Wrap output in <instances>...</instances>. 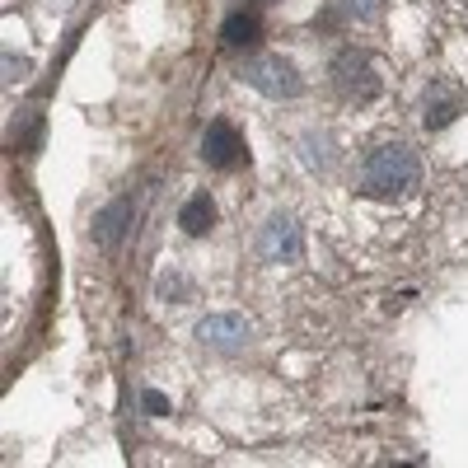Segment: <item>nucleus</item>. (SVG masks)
<instances>
[{
    "mask_svg": "<svg viewBox=\"0 0 468 468\" xmlns=\"http://www.w3.org/2000/svg\"><path fill=\"white\" fill-rule=\"evenodd\" d=\"M421 183V165H417V154L408 145H375L366 154V165H361V192L366 197H408V192H417Z\"/></svg>",
    "mask_w": 468,
    "mask_h": 468,
    "instance_id": "nucleus-1",
    "label": "nucleus"
},
{
    "mask_svg": "<svg viewBox=\"0 0 468 468\" xmlns=\"http://www.w3.org/2000/svg\"><path fill=\"white\" fill-rule=\"evenodd\" d=\"M333 85H337V94H342V99L370 103V99L379 94V75H375V61H370L366 52H356V48L337 52V61H333Z\"/></svg>",
    "mask_w": 468,
    "mask_h": 468,
    "instance_id": "nucleus-2",
    "label": "nucleus"
},
{
    "mask_svg": "<svg viewBox=\"0 0 468 468\" xmlns=\"http://www.w3.org/2000/svg\"><path fill=\"white\" fill-rule=\"evenodd\" d=\"M244 85H253L267 99H295L304 90V80L295 75V66L286 57H253L244 66Z\"/></svg>",
    "mask_w": 468,
    "mask_h": 468,
    "instance_id": "nucleus-3",
    "label": "nucleus"
},
{
    "mask_svg": "<svg viewBox=\"0 0 468 468\" xmlns=\"http://www.w3.org/2000/svg\"><path fill=\"white\" fill-rule=\"evenodd\" d=\"M258 253L267 262H300L304 258V234L291 216H271L258 234Z\"/></svg>",
    "mask_w": 468,
    "mask_h": 468,
    "instance_id": "nucleus-4",
    "label": "nucleus"
},
{
    "mask_svg": "<svg viewBox=\"0 0 468 468\" xmlns=\"http://www.w3.org/2000/svg\"><path fill=\"white\" fill-rule=\"evenodd\" d=\"M202 160L211 169H234L244 160V136L234 122H225V117H216V122H207L202 132Z\"/></svg>",
    "mask_w": 468,
    "mask_h": 468,
    "instance_id": "nucleus-5",
    "label": "nucleus"
},
{
    "mask_svg": "<svg viewBox=\"0 0 468 468\" xmlns=\"http://www.w3.org/2000/svg\"><path fill=\"white\" fill-rule=\"evenodd\" d=\"M197 337H202V346H211V351H244L249 337H253V324H249L244 314H207V319L197 324Z\"/></svg>",
    "mask_w": 468,
    "mask_h": 468,
    "instance_id": "nucleus-6",
    "label": "nucleus"
},
{
    "mask_svg": "<svg viewBox=\"0 0 468 468\" xmlns=\"http://www.w3.org/2000/svg\"><path fill=\"white\" fill-rule=\"evenodd\" d=\"M459 112H463V99L454 90H445V85H431V90H426V99H421V127L426 132H441V127L454 122Z\"/></svg>",
    "mask_w": 468,
    "mask_h": 468,
    "instance_id": "nucleus-7",
    "label": "nucleus"
},
{
    "mask_svg": "<svg viewBox=\"0 0 468 468\" xmlns=\"http://www.w3.org/2000/svg\"><path fill=\"white\" fill-rule=\"evenodd\" d=\"M127 220H132V197L108 202V207L99 211V220H94V244H99V249H112L117 239H122Z\"/></svg>",
    "mask_w": 468,
    "mask_h": 468,
    "instance_id": "nucleus-8",
    "label": "nucleus"
},
{
    "mask_svg": "<svg viewBox=\"0 0 468 468\" xmlns=\"http://www.w3.org/2000/svg\"><path fill=\"white\" fill-rule=\"evenodd\" d=\"M178 225H183V234H192V239L211 234V225H216V202L207 197V192L187 197V202H183V211H178Z\"/></svg>",
    "mask_w": 468,
    "mask_h": 468,
    "instance_id": "nucleus-9",
    "label": "nucleus"
},
{
    "mask_svg": "<svg viewBox=\"0 0 468 468\" xmlns=\"http://www.w3.org/2000/svg\"><path fill=\"white\" fill-rule=\"evenodd\" d=\"M220 37H225V48H253L258 37H262V24L253 15H229L220 24Z\"/></svg>",
    "mask_w": 468,
    "mask_h": 468,
    "instance_id": "nucleus-10",
    "label": "nucleus"
},
{
    "mask_svg": "<svg viewBox=\"0 0 468 468\" xmlns=\"http://www.w3.org/2000/svg\"><path fill=\"white\" fill-rule=\"evenodd\" d=\"M300 160H304V169H328V165H333V154H328V136L304 132V136H300Z\"/></svg>",
    "mask_w": 468,
    "mask_h": 468,
    "instance_id": "nucleus-11",
    "label": "nucleus"
},
{
    "mask_svg": "<svg viewBox=\"0 0 468 468\" xmlns=\"http://www.w3.org/2000/svg\"><path fill=\"white\" fill-rule=\"evenodd\" d=\"M342 10H346L351 19H379L384 0H342Z\"/></svg>",
    "mask_w": 468,
    "mask_h": 468,
    "instance_id": "nucleus-12",
    "label": "nucleus"
},
{
    "mask_svg": "<svg viewBox=\"0 0 468 468\" xmlns=\"http://www.w3.org/2000/svg\"><path fill=\"white\" fill-rule=\"evenodd\" d=\"M141 408H145L150 417H165V412H169V399L160 394V388H141Z\"/></svg>",
    "mask_w": 468,
    "mask_h": 468,
    "instance_id": "nucleus-13",
    "label": "nucleus"
},
{
    "mask_svg": "<svg viewBox=\"0 0 468 468\" xmlns=\"http://www.w3.org/2000/svg\"><path fill=\"white\" fill-rule=\"evenodd\" d=\"M5 70H10L5 80H24V75H28V61H19L15 52H5Z\"/></svg>",
    "mask_w": 468,
    "mask_h": 468,
    "instance_id": "nucleus-14",
    "label": "nucleus"
},
{
    "mask_svg": "<svg viewBox=\"0 0 468 468\" xmlns=\"http://www.w3.org/2000/svg\"><path fill=\"white\" fill-rule=\"evenodd\" d=\"M160 295H187V282L183 277H160Z\"/></svg>",
    "mask_w": 468,
    "mask_h": 468,
    "instance_id": "nucleus-15",
    "label": "nucleus"
}]
</instances>
